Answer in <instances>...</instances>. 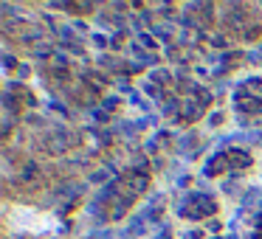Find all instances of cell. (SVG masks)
I'll use <instances>...</instances> for the list:
<instances>
[{
    "label": "cell",
    "instance_id": "cell-1",
    "mask_svg": "<svg viewBox=\"0 0 262 239\" xmlns=\"http://www.w3.org/2000/svg\"><path fill=\"white\" fill-rule=\"evenodd\" d=\"M178 214H181L183 220H206V217L217 214V203L209 194L192 192V194H186V200H183L181 205H178Z\"/></svg>",
    "mask_w": 262,
    "mask_h": 239
},
{
    "label": "cell",
    "instance_id": "cell-2",
    "mask_svg": "<svg viewBox=\"0 0 262 239\" xmlns=\"http://www.w3.org/2000/svg\"><path fill=\"white\" fill-rule=\"evenodd\" d=\"M76 144V138L71 135V130H62V127H57V130H51L46 138H42V152L48 155H65L71 147Z\"/></svg>",
    "mask_w": 262,
    "mask_h": 239
},
{
    "label": "cell",
    "instance_id": "cell-3",
    "mask_svg": "<svg viewBox=\"0 0 262 239\" xmlns=\"http://www.w3.org/2000/svg\"><path fill=\"white\" fill-rule=\"evenodd\" d=\"M42 180H46V172H42V166L37 163V160H23L17 169V183L23 188H40Z\"/></svg>",
    "mask_w": 262,
    "mask_h": 239
},
{
    "label": "cell",
    "instance_id": "cell-4",
    "mask_svg": "<svg viewBox=\"0 0 262 239\" xmlns=\"http://www.w3.org/2000/svg\"><path fill=\"white\" fill-rule=\"evenodd\" d=\"M226 17H223V23H226V29H231V31H237V29H248V6H243V3H228L226 6Z\"/></svg>",
    "mask_w": 262,
    "mask_h": 239
},
{
    "label": "cell",
    "instance_id": "cell-5",
    "mask_svg": "<svg viewBox=\"0 0 262 239\" xmlns=\"http://www.w3.org/2000/svg\"><path fill=\"white\" fill-rule=\"evenodd\" d=\"M121 180L127 183V188H130V192L136 194V197H138V194H144V192L149 188V175H147V172H136V169H130L127 175H121Z\"/></svg>",
    "mask_w": 262,
    "mask_h": 239
},
{
    "label": "cell",
    "instance_id": "cell-6",
    "mask_svg": "<svg viewBox=\"0 0 262 239\" xmlns=\"http://www.w3.org/2000/svg\"><path fill=\"white\" fill-rule=\"evenodd\" d=\"M226 158H228V169H231V172H243V169H248V166L254 163V158H251L248 149H239V147L228 149Z\"/></svg>",
    "mask_w": 262,
    "mask_h": 239
},
{
    "label": "cell",
    "instance_id": "cell-7",
    "mask_svg": "<svg viewBox=\"0 0 262 239\" xmlns=\"http://www.w3.org/2000/svg\"><path fill=\"white\" fill-rule=\"evenodd\" d=\"M82 82H85V90L91 93V96H93V93H102L104 85H107V79H104L99 70H93V74H91V70H85V74H82Z\"/></svg>",
    "mask_w": 262,
    "mask_h": 239
},
{
    "label": "cell",
    "instance_id": "cell-8",
    "mask_svg": "<svg viewBox=\"0 0 262 239\" xmlns=\"http://www.w3.org/2000/svg\"><path fill=\"white\" fill-rule=\"evenodd\" d=\"M237 102H239V110H243V113H251V115H259L262 113V99L259 96H243V93H239L237 96Z\"/></svg>",
    "mask_w": 262,
    "mask_h": 239
},
{
    "label": "cell",
    "instance_id": "cell-9",
    "mask_svg": "<svg viewBox=\"0 0 262 239\" xmlns=\"http://www.w3.org/2000/svg\"><path fill=\"white\" fill-rule=\"evenodd\" d=\"M228 169V158H226V152H220V155H214V158L206 163V175H220V172H226Z\"/></svg>",
    "mask_w": 262,
    "mask_h": 239
},
{
    "label": "cell",
    "instance_id": "cell-10",
    "mask_svg": "<svg viewBox=\"0 0 262 239\" xmlns=\"http://www.w3.org/2000/svg\"><path fill=\"white\" fill-rule=\"evenodd\" d=\"M192 12H198V17H194L198 23L209 26V23H211V12H214V3H194Z\"/></svg>",
    "mask_w": 262,
    "mask_h": 239
},
{
    "label": "cell",
    "instance_id": "cell-11",
    "mask_svg": "<svg viewBox=\"0 0 262 239\" xmlns=\"http://www.w3.org/2000/svg\"><path fill=\"white\" fill-rule=\"evenodd\" d=\"M65 12H76V14H91L93 12V3H65Z\"/></svg>",
    "mask_w": 262,
    "mask_h": 239
},
{
    "label": "cell",
    "instance_id": "cell-12",
    "mask_svg": "<svg viewBox=\"0 0 262 239\" xmlns=\"http://www.w3.org/2000/svg\"><path fill=\"white\" fill-rule=\"evenodd\" d=\"M51 79L57 85H65V82H71V70L68 68H51Z\"/></svg>",
    "mask_w": 262,
    "mask_h": 239
},
{
    "label": "cell",
    "instance_id": "cell-13",
    "mask_svg": "<svg viewBox=\"0 0 262 239\" xmlns=\"http://www.w3.org/2000/svg\"><path fill=\"white\" fill-rule=\"evenodd\" d=\"M31 54L42 59V57H51L54 51H51V45H48V42H42V40H40V42H34V45H31Z\"/></svg>",
    "mask_w": 262,
    "mask_h": 239
},
{
    "label": "cell",
    "instance_id": "cell-14",
    "mask_svg": "<svg viewBox=\"0 0 262 239\" xmlns=\"http://www.w3.org/2000/svg\"><path fill=\"white\" fill-rule=\"evenodd\" d=\"M259 34H262L259 26H251V29L243 31V40H245V42H256V40H259Z\"/></svg>",
    "mask_w": 262,
    "mask_h": 239
},
{
    "label": "cell",
    "instance_id": "cell-15",
    "mask_svg": "<svg viewBox=\"0 0 262 239\" xmlns=\"http://www.w3.org/2000/svg\"><path fill=\"white\" fill-rule=\"evenodd\" d=\"M136 45H141V48H147V51H152V48L158 45V42L149 40V34H138V37H136Z\"/></svg>",
    "mask_w": 262,
    "mask_h": 239
},
{
    "label": "cell",
    "instance_id": "cell-16",
    "mask_svg": "<svg viewBox=\"0 0 262 239\" xmlns=\"http://www.w3.org/2000/svg\"><path fill=\"white\" fill-rule=\"evenodd\" d=\"M209 45H214V48H228V37H223V34H211V37H209Z\"/></svg>",
    "mask_w": 262,
    "mask_h": 239
},
{
    "label": "cell",
    "instance_id": "cell-17",
    "mask_svg": "<svg viewBox=\"0 0 262 239\" xmlns=\"http://www.w3.org/2000/svg\"><path fill=\"white\" fill-rule=\"evenodd\" d=\"M152 79L158 82V85H169V74H166V70H155Z\"/></svg>",
    "mask_w": 262,
    "mask_h": 239
},
{
    "label": "cell",
    "instance_id": "cell-18",
    "mask_svg": "<svg viewBox=\"0 0 262 239\" xmlns=\"http://www.w3.org/2000/svg\"><path fill=\"white\" fill-rule=\"evenodd\" d=\"M104 110H119V96H113V99H104Z\"/></svg>",
    "mask_w": 262,
    "mask_h": 239
},
{
    "label": "cell",
    "instance_id": "cell-19",
    "mask_svg": "<svg viewBox=\"0 0 262 239\" xmlns=\"http://www.w3.org/2000/svg\"><path fill=\"white\" fill-rule=\"evenodd\" d=\"M181 239H206V236H203V231H189V233H183Z\"/></svg>",
    "mask_w": 262,
    "mask_h": 239
},
{
    "label": "cell",
    "instance_id": "cell-20",
    "mask_svg": "<svg viewBox=\"0 0 262 239\" xmlns=\"http://www.w3.org/2000/svg\"><path fill=\"white\" fill-rule=\"evenodd\" d=\"M3 62H6V68H9V70H12L14 65H17V62H14V57H12V54H6V57H3Z\"/></svg>",
    "mask_w": 262,
    "mask_h": 239
}]
</instances>
